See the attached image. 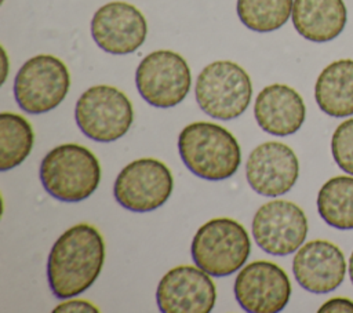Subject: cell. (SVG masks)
<instances>
[{"label":"cell","mask_w":353,"mask_h":313,"mask_svg":"<svg viewBox=\"0 0 353 313\" xmlns=\"http://www.w3.org/2000/svg\"><path fill=\"white\" fill-rule=\"evenodd\" d=\"M105 262L102 234L92 225L77 223L54 243L47 261V279L58 299H69L88 290Z\"/></svg>","instance_id":"1"},{"label":"cell","mask_w":353,"mask_h":313,"mask_svg":"<svg viewBox=\"0 0 353 313\" xmlns=\"http://www.w3.org/2000/svg\"><path fill=\"white\" fill-rule=\"evenodd\" d=\"M178 152L188 170L207 181L230 178L241 161L236 138L215 123L188 124L178 137Z\"/></svg>","instance_id":"2"},{"label":"cell","mask_w":353,"mask_h":313,"mask_svg":"<svg viewBox=\"0 0 353 313\" xmlns=\"http://www.w3.org/2000/svg\"><path fill=\"white\" fill-rule=\"evenodd\" d=\"M40 181L57 200L76 203L90 197L101 182V165L95 154L77 143L51 149L40 164Z\"/></svg>","instance_id":"3"},{"label":"cell","mask_w":353,"mask_h":313,"mask_svg":"<svg viewBox=\"0 0 353 313\" xmlns=\"http://www.w3.org/2000/svg\"><path fill=\"white\" fill-rule=\"evenodd\" d=\"M251 241L243 225L232 218H214L196 232L190 254L196 266L210 276L237 272L247 261Z\"/></svg>","instance_id":"4"},{"label":"cell","mask_w":353,"mask_h":313,"mask_svg":"<svg viewBox=\"0 0 353 313\" xmlns=\"http://www.w3.org/2000/svg\"><path fill=\"white\" fill-rule=\"evenodd\" d=\"M194 95L205 114L218 120H232L248 108L252 84L248 73L236 62L215 61L197 76Z\"/></svg>","instance_id":"5"},{"label":"cell","mask_w":353,"mask_h":313,"mask_svg":"<svg viewBox=\"0 0 353 313\" xmlns=\"http://www.w3.org/2000/svg\"><path fill=\"white\" fill-rule=\"evenodd\" d=\"M74 119L80 131L97 142H113L131 127L134 110L127 95L113 85L85 90L76 102Z\"/></svg>","instance_id":"6"},{"label":"cell","mask_w":353,"mask_h":313,"mask_svg":"<svg viewBox=\"0 0 353 313\" xmlns=\"http://www.w3.org/2000/svg\"><path fill=\"white\" fill-rule=\"evenodd\" d=\"M69 87L66 65L54 55L40 54L19 68L14 80V97L23 112L41 114L55 109L65 99Z\"/></svg>","instance_id":"7"},{"label":"cell","mask_w":353,"mask_h":313,"mask_svg":"<svg viewBox=\"0 0 353 313\" xmlns=\"http://www.w3.org/2000/svg\"><path fill=\"white\" fill-rule=\"evenodd\" d=\"M135 84L141 97L154 108H172L189 94L192 74L188 62L170 50L148 54L138 65Z\"/></svg>","instance_id":"8"},{"label":"cell","mask_w":353,"mask_h":313,"mask_svg":"<svg viewBox=\"0 0 353 313\" xmlns=\"http://www.w3.org/2000/svg\"><path fill=\"white\" fill-rule=\"evenodd\" d=\"M170 168L156 159L128 163L117 175L113 194L117 203L134 212H148L161 207L172 192Z\"/></svg>","instance_id":"9"},{"label":"cell","mask_w":353,"mask_h":313,"mask_svg":"<svg viewBox=\"0 0 353 313\" xmlns=\"http://www.w3.org/2000/svg\"><path fill=\"white\" fill-rule=\"evenodd\" d=\"M307 234V219L301 207L287 200H273L261 205L252 218L255 243L268 254L295 252Z\"/></svg>","instance_id":"10"},{"label":"cell","mask_w":353,"mask_h":313,"mask_svg":"<svg viewBox=\"0 0 353 313\" xmlns=\"http://www.w3.org/2000/svg\"><path fill=\"white\" fill-rule=\"evenodd\" d=\"M234 296L250 313H277L291 296L287 273L273 262L255 261L244 266L234 280Z\"/></svg>","instance_id":"11"},{"label":"cell","mask_w":353,"mask_h":313,"mask_svg":"<svg viewBox=\"0 0 353 313\" xmlns=\"http://www.w3.org/2000/svg\"><path fill=\"white\" fill-rule=\"evenodd\" d=\"M215 298L210 274L190 265L168 270L156 290V302L163 313H210Z\"/></svg>","instance_id":"12"},{"label":"cell","mask_w":353,"mask_h":313,"mask_svg":"<svg viewBox=\"0 0 353 313\" xmlns=\"http://www.w3.org/2000/svg\"><path fill=\"white\" fill-rule=\"evenodd\" d=\"M148 25L143 14L125 1L99 7L91 19V36L97 46L113 55L137 51L145 41Z\"/></svg>","instance_id":"13"},{"label":"cell","mask_w":353,"mask_h":313,"mask_svg":"<svg viewBox=\"0 0 353 313\" xmlns=\"http://www.w3.org/2000/svg\"><path fill=\"white\" fill-rule=\"evenodd\" d=\"M299 163L285 143L269 141L258 145L245 163L248 185L261 196L276 197L287 193L296 182Z\"/></svg>","instance_id":"14"},{"label":"cell","mask_w":353,"mask_h":313,"mask_svg":"<svg viewBox=\"0 0 353 313\" xmlns=\"http://www.w3.org/2000/svg\"><path fill=\"white\" fill-rule=\"evenodd\" d=\"M298 284L313 294H327L338 288L346 273L345 255L327 240H312L299 247L292 259Z\"/></svg>","instance_id":"15"},{"label":"cell","mask_w":353,"mask_h":313,"mask_svg":"<svg viewBox=\"0 0 353 313\" xmlns=\"http://www.w3.org/2000/svg\"><path fill=\"white\" fill-rule=\"evenodd\" d=\"M306 116L302 97L290 85H266L255 98L254 117L268 134L287 137L296 132Z\"/></svg>","instance_id":"16"},{"label":"cell","mask_w":353,"mask_h":313,"mask_svg":"<svg viewBox=\"0 0 353 313\" xmlns=\"http://www.w3.org/2000/svg\"><path fill=\"white\" fill-rule=\"evenodd\" d=\"M291 19L303 39L325 43L342 33L347 10L343 0H294Z\"/></svg>","instance_id":"17"},{"label":"cell","mask_w":353,"mask_h":313,"mask_svg":"<svg viewBox=\"0 0 353 313\" xmlns=\"http://www.w3.org/2000/svg\"><path fill=\"white\" fill-rule=\"evenodd\" d=\"M319 108L331 117L353 114V59H338L327 65L314 84Z\"/></svg>","instance_id":"18"},{"label":"cell","mask_w":353,"mask_h":313,"mask_svg":"<svg viewBox=\"0 0 353 313\" xmlns=\"http://www.w3.org/2000/svg\"><path fill=\"white\" fill-rule=\"evenodd\" d=\"M317 211L330 226L339 230L353 229V176L328 179L319 190Z\"/></svg>","instance_id":"19"},{"label":"cell","mask_w":353,"mask_h":313,"mask_svg":"<svg viewBox=\"0 0 353 313\" xmlns=\"http://www.w3.org/2000/svg\"><path fill=\"white\" fill-rule=\"evenodd\" d=\"M34 142L29 121L10 112L0 114V171L19 165L30 153Z\"/></svg>","instance_id":"20"},{"label":"cell","mask_w":353,"mask_h":313,"mask_svg":"<svg viewBox=\"0 0 353 313\" xmlns=\"http://www.w3.org/2000/svg\"><path fill=\"white\" fill-rule=\"evenodd\" d=\"M294 0H237V15L244 26L266 33L281 28L292 12Z\"/></svg>","instance_id":"21"},{"label":"cell","mask_w":353,"mask_h":313,"mask_svg":"<svg viewBox=\"0 0 353 313\" xmlns=\"http://www.w3.org/2000/svg\"><path fill=\"white\" fill-rule=\"evenodd\" d=\"M331 152L336 165L353 175V119L342 121L331 138Z\"/></svg>","instance_id":"22"},{"label":"cell","mask_w":353,"mask_h":313,"mask_svg":"<svg viewBox=\"0 0 353 313\" xmlns=\"http://www.w3.org/2000/svg\"><path fill=\"white\" fill-rule=\"evenodd\" d=\"M54 312L59 313V312H69V313H79V312H92V313H98V307H95V305H92L91 302L87 301H81V299H72V301H66L63 303H59Z\"/></svg>","instance_id":"23"},{"label":"cell","mask_w":353,"mask_h":313,"mask_svg":"<svg viewBox=\"0 0 353 313\" xmlns=\"http://www.w3.org/2000/svg\"><path fill=\"white\" fill-rule=\"evenodd\" d=\"M320 313H336V312H353V301L346 299V298H332L327 302H324L321 305V307L319 309Z\"/></svg>","instance_id":"24"},{"label":"cell","mask_w":353,"mask_h":313,"mask_svg":"<svg viewBox=\"0 0 353 313\" xmlns=\"http://www.w3.org/2000/svg\"><path fill=\"white\" fill-rule=\"evenodd\" d=\"M349 277H350V281L353 284V251H352L350 258H349Z\"/></svg>","instance_id":"25"}]
</instances>
